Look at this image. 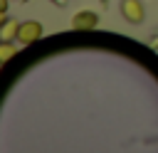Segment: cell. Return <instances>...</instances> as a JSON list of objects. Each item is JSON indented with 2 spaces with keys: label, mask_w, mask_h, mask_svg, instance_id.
<instances>
[{
  "label": "cell",
  "mask_w": 158,
  "mask_h": 153,
  "mask_svg": "<svg viewBox=\"0 0 158 153\" xmlns=\"http://www.w3.org/2000/svg\"><path fill=\"white\" fill-rule=\"evenodd\" d=\"M40 37H42V22H37V20H27V22L20 25L17 42H22V44H32V42H37Z\"/></svg>",
  "instance_id": "obj_1"
},
{
  "label": "cell",
  "mask_w": 158,
  "mask_h": 153,
  "mask_svg": "<svg viewBox=\"0 0 158 153\" xmlns=\"http://www.w3.org/2000/svg\"><path fill=\"white\" fill-rule=\"evenodd\" d=\"M96 22H99V15L94 10H81V12H77L72 17L74 30H91V27H96Z\"/></svg>",
  "instance_id": "obj_2"
},
{
  "label": "cell",
  "mask_w": 158,
  "mask_h": 153,
  "mask_svg": "<svg viewBox=\"0 0 158 153\" xmlns=\"http://www.w3.org/2000/svg\"><path fill=\"white\" fill-rule=\"evenodd\" d=\"M121 12H123V17H126L128 22H141L143 15H146L141 0H123V2H121Z\"/></svg>",
  "instance_id": "obj_3"
},
{
  "label": "cell",
  "mask_w": 158,
  "mask_h": 153,
  "mask_svg": "<svg viewBox=\"0 0 158 153\" xmlns=\"http://www.w3.org/2000/svg\"><path fill=\"white\" fill-rule=\"evenodd\" d=\"M17 32H20V22H15V20H7V22L2 25V32H0V37H2V39H12V37H17Z\"/></svg>",
  "instance_id": "obj_4"
},
{
  "label": "cell",
  "mask_w": 158,
  "mask_h": 153,
  "mask_svg": "<svg viewBox=\"0 0 158 153\" xmlns=\"http://www.w3.org/2000/svg\"><path fill=\"white\" fill-rule=\"evenodd\" d=\"M15 54V47L10 44V39H2V49H0V62H7Z\"/></svg>",
  "instance_id": "obj_5"
}]
</instances>
